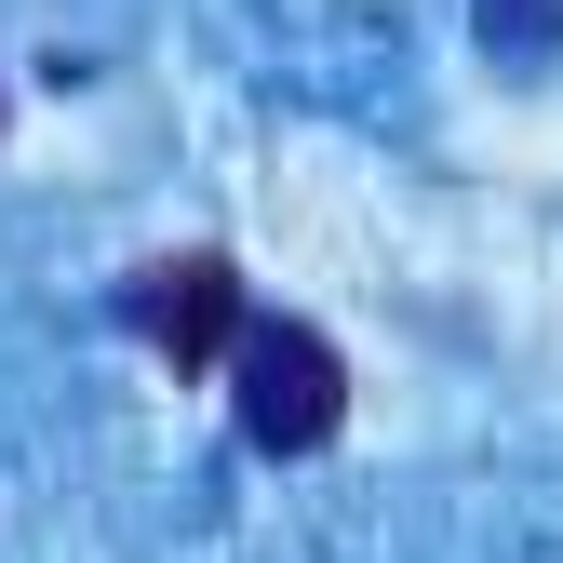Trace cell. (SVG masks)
Instances as JSON below:
<instances>
[{
    "label": "cell",
    "instance_id": "2",
    "mask_svg": "<svg viewBox=\"0 0 563 563\" xmlns=\"http://www.w3.org/2000/svg\"><path fill=\"white\" fill-rule=\"evenodd\" d=\"M121 322L148 335L175 376H201V363H229V349H242L255 296H242V268H229V255H162V268H134V282H121Z\"/></svg>",
    "mask_w": 563,
    "mask_h": 563
},
{
    "label": "cell",
    "instance_id": "1",
    "mask_svg": "<svg viewBox=\"0 0 563 563\" xmlns=\"http://www.w3.org/2000/svg\"><path fill=\"white\" fill-rule=\"evenodd\" d=\"M229 376H242V443L255 456H322L335 443V416H349V363H335V335L322 322H242L229 349Z\"/></svg>",
    "mask_w": 563,
    "mask_h": 563
},
{
    "label": "cell",
    "instance_id": "3",
    "mask_svg": "<svg viewBox=\"0 0 563 563\" xmlns=\"http://www.w3.org/2000/svg\"><path fill=\"white\" fill-rule=\"evenodd\" d=\"M483 41H497V54H523V67H550V41H563V0H483Z\"/></svg>",
    "mask_w": 563,
    "mask_h": 563
}]
</instances>
